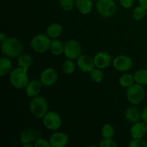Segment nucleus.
Masks as SVG:
<instances>
[{
  "label": "nucleus",
  "mask_w": 147,
  "mask_h": 147,
  "mask_svg": "<svg viewBox=\"0 0 147 147\" xmlns=\"http://www.w3.org/2000/svg\"><path fill=\"white\" fill-rule=\"evenodd\" d=\"M40 132L38 129L34 128L25 129L20 135V142L23 144H34L37 139L40 138Z\"/></svg>",
  "instance_id": "nucleus-14"
},
{
  "label": "nucleus",
  "mask_w": 147,
  "mask_h": 147,
  "mask_svg": "<svg viewBox=\"0 0 147 147\" xmlns=\"http://www.w3.org/2000/svg\"><path fill=\"white\" fill-rule=\"evenodd\" d=\"M93 0H76V7L82 14H88L93 9Z\"/></svg>",
  "instance_id": "nucleus-18"
},
{
  "label": "nucleus",
  "mask_w": 147,
  "mask_h": 147,
  "mask_svg": "<svg viewBox=\"0 0 147 147\" xmlns=\"http://www.w3.org/2000/svg\"><path fill=\"white\" fill-rule=\"evenodd\" d=\"M94 59L95 66L98 68L104 70L110 66L111 63H112V58L110 54L106 52H98L96 53L93 57Z\"/></svg>",
  "instance_id": "nucleus-11"
},
{
  "label": "nucleus",
  "mask_w": 147,
  "mask_h": 147,
  "mask_svg": "<svg viewBox=\"0 0 147 147\" xmlns=\"http://www.w3.org/2000/svg\"><path fill=\"white\" fill-rule=\"evenodd\" d=\"M68 140L69 137L65 133L56 131L49 138L51 147H65L68 143Z\"/></svg>",
  "instance_id": "nucleus-13"
},
{
  "label": "nucleus",
  "mask_w": 147,
  "mask_h": 147,
  "mask_svg": "<svg viewBox=\"0 0 147 147\" xmlns=\"http://www.w3.org/2000/svg\"><path fill=\"white\" fill-rule=\"evenodd\" d=\"M33 59L31 55L28 53H22L17 57V65L19 67H22L25 70H28L32 65Z\"/></svg>",
  "instance_id": "nucleus-21"
},
{
  "label": "nucleus",
  "mask_w": 147,
  "mask_h": 147,
  "mask_svg": "<svg viewBox=\"0 0 147 147\" xmlns=\"http://www.w3.org/2000/svg\"><path fill=\"white\" fill-rule=\"evenodd\" d=\"M121 6L124 9H130L134 4V0H119Z\"/></svg>",
  "instance_id": "nucleus-33"
},
{
  "label": "nucleus",
  "mask_w": 147,
  "mask_h": 147,
  "mask_svg": "<svg viewBox=\"0 0 147 147\" xmlns=\"http://www.w3.org/2000/svg\"><path fill=\"white\" fill-rule=\"evenodd\" d=\"M27 71L28 70L19 66L13 69L9 74V80L11 86L16 89H24L25 86L30 81Z\"/></svg>",
  "instance_id": "nucleus-2"
},
{
  "label": "nucleus",
  "mask_w": 147,
  "mask_h": 147,
  "mask_svg": "<svg viewBox=\"0 0 147 147\" xmlns=\"http://www.w3.org/2000/svg\"><path fill=\"white\" fill-rule=\"evenodd\" d=\"M147 10L141 5L135 7L132 11V17L136 21H141L146 17Z\"/></svg>",
  "instance_id": "nucleus-27"
},
{
  "label": "nucleus",
  "mask_w": 147,
  "mask_h": 147,
  "mask_svg": "<svg viewBox=\"0 0 147 147\" xmlns=\"http://www.w3.org/2000/svg\"><path fill=\"white\" fill-rule=\"evenodd\" d=\"M50 42L51 39L46 33H40L32 38L30 41V46L33 51L42 54L50 50Z\"/></svg>",
  "instance_id": "nucleus-5"
},
{
  "label": "nucleus",
  "mask_w": 147,
  "mask_h": 147,
  "mask_svg": "<svg viewBox=\"0 0 147 147\" xmlns=\"http://www.w3.org/2000/svg\"><path fill=\"white\" fill-rule=\"evenodd\" d=\"M29 109L33 116L37 119H42L49 111L48 103L44 97L40 96L32 98L29 104Z\"/></svg>",
  "instance_id": "nucleus-3"
},
{
  "label": "nucleus",
  "mask_w": 147,
  "mask_h": 147,
  "mask_svg": "<svg viewBox=\"0 0 147 147\" xmlns=\"http://www.w3.org/2000/svg\"><path fill=\"white\" fill-rule=\"evenodd\" d=\"M145 126H146V132H147V123H145Z\"/></svg>",
  "instance_id": "nucleus-38"
},
{
  "label": "nucleus",
  "mask_w": 147,
  "mask_h": 147,
  "mask_svg": "<svg viewBox=\"0 0 147 147\" xmlns=\"http://www.w3.org/2000/svg\"><path fill=\"white\" fill-rule=\"evenodd\" d=\"M129 147H147V142L143 139H132L129 143Z\"/></svg>",
  "instance_id": "nucleus-31"
},
{
  "label": "nucleus",
  "mask_w": 147,
  "mask_h": 147,
  "mask_svg": "<svg viewBox=\"0 0 147 147\" xmlns=\"http://www.w3.org/2000/svg\"><path fill=\"white\" fill-rule=\"evenodd\" d=\"M63 31V27L59 23H52L47 27L46 34L50 39H57L62 34Z\"/></svg>",
  "instance_id": "nucleus-20"
},
{
  "label": "nucleus",
  "mask_w": 147,
  "mask_h": 147,
  "mask_svg": "<svg viewBox=\"0 0 147 147\" xmlns=\"http://www.w3.org/2000/svg\"><path fill=\"white\" fill-rule=\"evenodd\" d=\"M93 1H98V0H93Z\"/></svg>",
  "instance_id": "nucleus-40"
},
{
  "label": "nucleus",
  "mask_w": 147,
  "mask_h": 147,
  "mask_svg": "<svg viewBox=\"0 0 147 147\" xmlns=\"http://www.w3.org/2000/svg\"><path fill=\"white\" fill-rule=\"evenodd\" d=\"M34 147H51L49 140L42 139V138H39L34 142Z\"/></svg>",
  "instance_id": "nucleus-32"
},
{
  "label": "nucleus",
  "mask_w": 147,
  "mask_h": 147,
  "mask_svg": "<svg viewBox=\"0 0 147 147\" xmlns=\"http://www.w3.org/2000/svg\"><path fill=\"white\" fill-rule=\"evenodd\" d=\"M65 55L67 59L71 60H77L82 55V47L78 41L74 39H70L64 43V52Z\"/></svg>",
  "instance_id": "nucleus-7"
},
{
  "label": "nucleus",
  "mask_w": 147,
  "mask_h": 147,
  "mask_svg": "<svg viewBox=\"0 0 147 147\" xmlns=\"http://www.w3.org/2000/svg\"><path fill=\"white\" fill-rule=\"evenodd\" d=\"M126 96L129 103L136 106L144 100L146 91L143 86L134 83L130 87L126 88Z\"/></svg>",
  "instance_id": "nucleus-4"
},
{
  "label": "nucleus",
  "mask_w": 147,
  "mask_h": 147,
  "mask_svg": "<svg viewBox=\"0 0 147 147\" xmlns=\"http://www.w3.org/2000/svg\"><path fill=\"white\" fill-rule=\"evenodd\" d=\"M50 51L53 55L59 56L64 52V43L58 39H52L50 46Z\"/></svg>",
  "instance_id": "nucleus-22"
},
{
  "label": "nucleus",
  "mask_w": 147,
  "mask_h": 147,
  "mask_svg": "<svg viewBox=\"0 0 147 147\" xmlns=\"http://www.w3.org/2000/svg\"><path fill=\"white\" fill-rule=\"evenodd\" d=\"M147 133L144 122H136L130 129V135L132 139H143Z\"/></svg>",
  "instance_id": "nucleus-16"
},
{
  "label": "nucleus",
  "mask_w": 147,
  "mask_h": 147,
  "mask_svg": "<svg viewBox=\"0 0 147 147\" xmlns=\"http://www.w3.org/2000/svg\"><path fill=\"white\" fill-rule=\"evenodd\" d=\"M76 68V65L75 64L73 60L67 59L65 60L64 63L62 65V70L63 73L66 75H71L75 72Z\"/></svg>",
  "instance_id": "nucleus-25"
},
{
  "label": "nucleus",
  "mask_w": 147,
  "mask_h": 147,
  "mask_svg": "<svg viewBox=\"0 0 147 147\" xmlns=\"http://www.w3.org/2000/svg\"><path fill=\"white\" fill-rule=\"evenodd\" d=\"M58 78L57 71L53 67H47L41 72L40 75V81L42 86L50 87L54 86Z\"/></svg>",
  "instance_id": "nucleus-9"
},
{
  "label": "nucleus",
  "mask_w": 147,
  "mask_h": 147,
  "mask_svg": "<svg viewBox=\"0 0 147 147\" xmlns=\"http://www.w3.org/2000/svg\"><path fill=\"white\" fill-rule=\"evenodd\" d=\"M89 74H90V78L91 80L95 83H100L103 81V78H104V74H103V72L102 71V69L98 68V67L93 68L89 73Z\"/></svg>",
  "instance_id": "nucleus-26"
},
{
  "label": "nucleus",
  "mask_w": 147,
  "mask_h": 147,
  "mask_svg": "<svg viewBox=\"0 0 147 147\" xmlns=\"http://www.w3.org/2000/svg\"><path fill=\"white\" fill-rule=\"evenodd\" d=\"M98 146L100 147H116L117 144L113 138H103Z\"/></svg>",
  "instance_id": "nucleus-30"
},
{
  "label": "nucleus",
  "mask_w": 147,
  "mask_h": 147,
  "mask_svg": "<svg viewBox=\"0 0 147 147\" xmlns=\"http://www.w3.org/2000/svg\"><path fill=\"white\" fill-rule=\"evenodd\" d=\"M142 119L144 123H147V105L142 111Z\"/></svg>",
  "instance_id": "nucleus-34"
},
{
  "label": "nucleus",
  "mask_w": 147,
  "mask_h": 147,
  "mask_svg": "<svg viewBox=\"0 0 147 147\" xmlns=\"http://www.w3.org/2000/svg\"><path fill=\"white\" fill-rule=\"evenodd\" d=\"M139 4L147 10V0H139Z\"/></svg>",
  "instance_id": "nucleus-35"
},
{
  "label": "nucleus",
  "mask_w": 147,
  "mask_h": 147,
  "mask_svg": "<svg viewBox=\"0 0 147 147\" xmlns=\"http://www.w3.org/2000/svg\"><path fill=\"white\" fill-rule=\"evenodd\" d=\"M125 117L131 123H136L142 119V111L134 105L127 108L125 111Z\"/></svg>",
  "instance_id": "nucleus-17"
},
{
  "label": "nucleus",
  "mask_w": 147,
  "mask_h": 147,
  "mask_svg": "<svg viewBox=\"0 0 147 147\" xmlns=\"http://www.w3.org/2000/svg\"><path fill=\"white\" fill-rule=\"evenodd\" d=\"M96 9L100 17L108 18L114 15L117 6L114 0H98L96 1Z\"/></svg>",
  "instance_id": "nucleus-6"
},
{
  "label": "nucleus",
  "mask_w": 147,
  "mask_h": 147,
  "mask_svg": "<svg viewBox=\"0 0 147 147\" xmlns=\"http://www.w3.org/2000/svg\"><path fill=\"white\" fill-rule=\"evenodd\" d=\"M42 83L40 80H30L24 88V93L29 98H34L39 96L42 90Z\"/></svg>",
  "instance_id": "nucleus-15"
},
{
  "label": "nucleus",
  "mask_w": 147,
  "mask_h": 147,
  "mask_svg": "<svg viewBox=\"0 0 147 147\" xmlns=\"http://www.w3.org/2000/svg\"><path fill=\"white\" fill-rule=\"evenodd\" d=\"M42 119L43 126L48 130L55 131L61 126L62 119L55 111H48Z\"/></svg>",
  "instance_id": "nucleus-8"
},
{
  "label": "nucleus",
  "mask_w": 147,
  "mask_h": 147,
  "mask_svg": "<svg viewBox=\"0 0 147 147\" xmlns=\"http://www.w3.org/2000/svg\"><path fill=\"white\" fill-rule=\"evenodd\" d=\"M146 67L147 68V62H146Z\"/></svg>",
  "instance_id": "nucleus-39"
},
{
  "label": "nucleus",
  "mask_w": 147,
  "mask_h": 147,
  "mask_svg": "<svg viewBox=\"0 0 147 147\" xmlns=\"http://www.w3.org/2000/svg\"><path fill=\"white\" fill-rule=\"evenodd\" d=\"M113 67L120 72H127L133 67V60L129 56L119 55L112 61Z\"/></svg>",
  "instance_id": "nucleus-10"
},
{
  "label": "nucleus",
  "mask_w": 147,
  "mask_h": 147,
  "mask_svg": "<svg viewBox=\"0 0 147 147\" xmlns=\"http://www.w3.org/2000/svg\"><path fill=\"white\" fill-rule=\"evenodd\" d=\"M60 7L65 11H71L76 7V0H58Z\"/></svg>",
  "instance_id": "nucleus-29"
},
{
  "label": "nucleus",
  "mask_w": 147,
  "mask_h": 147,
  "mask_svg": "<svg viewBox=\"0 0 147 147\" xmlns=\"http://www.w3.org/2000/svg\"><path fill=\"white\" fill-rule=\"evenodd\" d=\"M115 135V129L110 123H105L101 128V136L103 138H113Z\"/></svg>",
  "instance_id": "nucleus-28"
},
{
  "label": "nucleus",
  "mask_w": 147,
  "mask_h": 147,
  "mask_svg": "<svg viewBox=\"0 0 147 147\" xmlns=\"http://www.w3.org/2000/svg\"><path fill=\"white\" fill-rule=\"evenodd\" d=\"M7 38V36L6 35V34H4V32H1V34H0V41H1V42H3Z\"/></svg>",
  "instance_id": "nucleus-36"
},
{
  "label": "nucleus",
  "mask_w": 147,
  "mask_h": 147,
  "mask_svg": "<svg viewBox=\"0 0 147 147\" xmlns=\"http://www.w3.org/2000/svg\"><path fill=\"white\" fill-rule=\"evenodd\" d=\"M22 147H32L34 146V144H32L27 143V144H22Z\"/></svg>",
  "instance_id": "nucleus-37"
},
{
  "label": "nucleus",
  "mask_w": 147,
  "mask_h": 147,
  "mask_svg": "<svg viewBox=\"0 0 147 147\" xmlns=\"http://www.w3.org/2000/svg\"><path fill=\"white\" fill-rule=\"evenodd\" d=\"M1 53L9 58H17L22 53L23 45L15 37H7L1 45Z\"/></svg>",
  "instance_id": "nucleus-1"
},
{
  "label": "nucleus",
  "mask_w": 147,
  "mask_h": 147,
  "mask_svg": "<svg viewBox=\"0 0 147 147\" xmlns=\"http://www.w3.org/2000/svg\"><path fill=\"white\" fill-rule=\"evenodd\" d=\"M12 63L9 57L3 56L0 58V76H5L11 73L12 69Z\"/></svg>",
  "instance_id": "nucleus-19"
},
{
  "label": "nucleus",
  "mask_w": 147,
  "mask_h": 147,
  "mask_svg": "<svg viewBox=\"0 0 147 147\" xmlns=\"http://www.w3.org/2000/svg\"><path fill=\"white\" fill-rule=\"evenodd\" d=\"M77 65L83 73H90L96 67L94 59L88 55H81L77 59Z\"/></svg>",
  "instance_id": "nucleus-12"
},
{
  "label": "nucleus",
  "mask_w": 147,
  "mask_h": 147,
  "mask_svg": "<svg viewBox=\"0 0 147 147\" xmlns=\"http://www.w3.org/2000/svg\"><path fill=\"white\" fill-rule=\"evenodd\" d=\"M136 83L145 86H147V68H142L136 70L134 74Z\"/></svg>",
  "instance_id": "nucleus-23"
},
{
  "label": "nucleus",
  "mask_w": 147,
  "mask_h": 147,
  "mask_svg": "<svg viewBox=\"0 0 147 147\" xmlns=\"http://www.w3.org/2000/svg\"><path fill=\"white\" fill-rule=\"evenodd\" d=\"M135 83L134 75L130 74V73H124L122 76H121L119 78V83L122 88H127L130 87L131 85Z\"/></svg>",
  "instance_id": "nucleus-24"
}]
</instances>
